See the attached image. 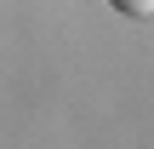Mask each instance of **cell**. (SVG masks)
<instances>
[{
	"instance_id": "1",
	"label": "cell",
	"mask_w": 154,
	"mask_h": 149,
	"mask_svg": "<svg viewBox=\"0 0 154 149\" xmlns=\"http://www.w3.org/2000/svg\"><path fill=\"white\" fill-rule=\"evenodd\" d=\"M109 6H114L120 17H149L154 11V0H109Z\"/></svg>"
}]
</instances>
